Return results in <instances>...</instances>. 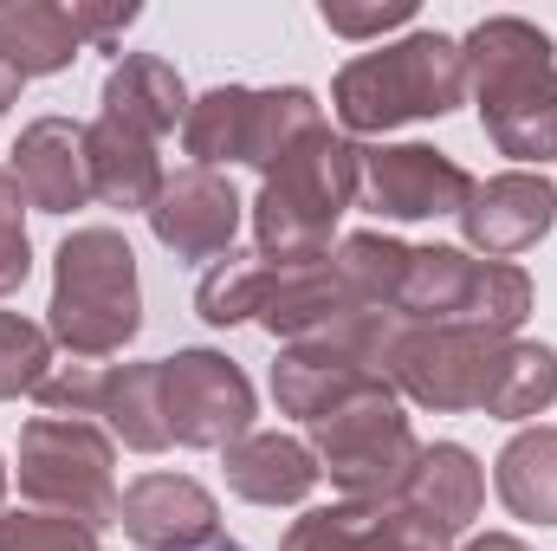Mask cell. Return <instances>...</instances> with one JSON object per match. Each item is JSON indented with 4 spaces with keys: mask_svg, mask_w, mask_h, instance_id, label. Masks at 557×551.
<instances>
[{
    "mask_svg": "<svg viewBox=\"0 0 557 551\" xmlns=\"http://www.w3.org/2000/svg\"><path fill=\"white\" fill-rule=\"evenodd\" d=\"M117 526L143 551H201L221 539V506L188 474H143V480L124 487Z\"/></svg>",
    "mask_w": 557,
    "mask_h": 551,
    "instance_id": "obj_13",
    "label": "cell"
},
{
    "mask_svg": "<svg viewBox=\"0 0 557 551\" xmlns=\"http://www.w3.org/2000/svg\"><path fill=\"white\" fill-rule=\"evenodd\" d=\"M201 551H247V546H234V539H214V546H201Z\"/></svg>",
    "mask_w": 557,
    "mask_h": 551,
    "instance_id": "obj_34",
    "label": "cell"
},
{
    "mask_svg": "<svg viewBox=\"0 0 557 551\" xmlns=\"http://www.w3.org/2000/svg\"><path fill=\"white\" fill-rule=\"evenodd\" d=\"M331 105H337V124L357 137L447 118L467 105V52L447 33H409L396 46L350 59L331 85Z\"/></svg>",
    "mask_w": 557,
    "mask_h": 551,
    "instance_id": "obj_3",
    "label": "cell"
},
{
    "mask_svg": "<svg viewBox=\"0 0 557 551\" xmlns=\"http://www.w3.org/2000/svg\"><path fill=\"white\" fill-rule=\"evenodd\" d=\"M46 331L65 357L98 364L117 357L143 331V285H137V254L117 228H78L65 234V247L52 254V305H46Z\"/></svg>",
    "mask_w": 557,
    "mask_h": 551,
    "instance_id": "obj_4",
    "label": "cell"
},
{
    "mask_svg": "<svg viewBox=\"0 0 557 551\" xmlns=\"http://www.w3.org/2000/svg\"><path fill=\"white\" fill-rule=\"evenodd\" d=\"M46 377H52V331L20 311H0V403L39 396Z\"/></svg>",
    "mask_w": 557,
    "mask_h": 551,
    "instance_id": "obj_26",
    "label": "cell"
},
{
    "mask_svg": "<svg viewBox=\"0 0 557 551\" xmlns=\"http://www.w3.org/2000/svg\"><path fill=\"white\" fill-rule=\"evenodd\" d=\"M480 500H486V474H480V461L460 448V441H434V448H421L416 474H409V487H403V506L428 519L441 539H454V532H467L473 519H480Z\"/></svg>",
    "mask_w": 557,
    "mask_h": 551,
    "instance_id": "obj_18",
    "label": "cell"
},
{
    "mask_svg": "<svg viewBox=\"0 0 557 551\" xmlns=\"http://www.w3.org/2000/svg\"><path fill=\"white\" fill-rule=\"evenodd\" d=\"M493 487L512 519L557 526V428H519L493 461Z\"/></svg>",
    "mask_w": 557,
    "mask_h": 551,
    "instance_id": "obj_23",
    "label": "cell"
},
{
    "mask_svg": "<svg viewBox=\"0 0 557 551\" xmlns=\"http://www.w3.org/2000/svg\"><path fill=\"white\" fill-rule=\"evenodd\" d=\"M467 551H532L525 539H512V532H486V539H473Z\"/></svg>",
    "mask_w": 557,
    "mask_h": 551,
    "instance_id": "obj_32",
    "label": "cell"
},
{
    "mask_svg": "<svg viewBox=\"0 0 557 551\" xmlns=\"http://www.w3.org/2000/svg\"><path fill=\"white\" fill-rule=\"evenodd\" d=\"M98 421L111 441L162 454L169 448V421H162V364H104V390H98Z\"/></svg>",
    "mask_w": 557,
    "mask_h": 551,
    "instance_id": "obj_22",
    "label": "cell"
},
{
    "mask_svg": "<svg viewBox=\"0 0 557 551\" xmlns=\"http://www.w3.org/2000/svg\"><path fill=\"white\" fill-rule=\"evenodd\" d=\"M131 20H137V7H72L78 39H85V46H98V52H104V46H111Z\"/></svg>",
    "mask_w": 557,
    "mask_h": 551,
    "instance_id": "obj_31",
    "label": "cell"
},
{
    "mask_svg": "<svg viewBox=\"0 0 557 551\" xmlns=\"http://www.w3.org/2000/svg\"><path fill=\"white\" fill-rule=\"evenodd\" d=\"M33 273V241H26V195L13 182V169H0V298L20 292Z\"/></svg>",
    "mask_w": 557,
    "mask_h": 551,
    "instance_id": "obj_28",
    "label": "cell"
},
{
    "mask_svg": "<svg viewBox=\"0 0 557 551\" xmlns=\"http://www.w3.org/2000/svg\"><path fill=\"white\" fill-rule=\"evenodd\" d=\"M454 221H460V234H467L473 254L512 260V254H525V247H539V241L552 234L557 188H552L545 169H539V175H532V169H506V175H493V182H473V195H467V208H460Z\"/></svg>",
    "mask_w": 557,
    "mask_h": 551,
    "instance_id": "obj_12",
    "label": "cell"
},
{
    "mask_svg": "<svg viewBox=\"0 0 557 551\" xmlns=\"http://www.w3.org/2000/svg\"><path fill=\"white\" fill-rule=\"evenodd\" d=\"M98 390H104V364H59L46 383H39V403L46 415H72V421H91L98 415Z\"/></svg>",
    "mask_w": 557,
    "mask_h": 551,
    "instance_id": "obj_29",
    "label": "cell"
},
{
    "mask_svg": "<svg viewBox=\"0 0 557 551\" xmlns=\"http://www.w3.org/2000/svg\"><path fill=\"white\" fill-rule=\"evenodd\" d=\"M357 311H370L331 260H298V267H273L267 279V298H260V325L285 338V344H305V338H324V331H337L344 318H357Z\"/></svg>",
    "mask_w": 557,
    "mask_h": 551,
    "instance_id": "obj_16",
    "label": "cell"
},
{
    "mask_svg": "<svg viewBox=\"0 0 557 551\" xmlns=\"http://www.w3.org/2000/svg\"><path fill=\"white\" fill-rule=\"evenodd\" d=\"M162 421L175 448H234L253 428V383L221 351L162 357Z\"/></svg>",
    "mask_w": 557,
    "mask_h": 551,
    "instance_id": "obj_9",
    "label": "cell"
},
{
    "mask_svg": "<svg viewBox=\"0 0 557 551\" xmlns=\"http://www.w3.org/2000/svg\"><path fill=\"white\" fill-rule=\"evenodd\" d=\"M552 403H557V351L552 344H532V338H512L486 415H499V421H532V415H545Z\"/></svg>",
    "mask_w": 557,
    "mask_h": 551,
    "instance_id": "obj_25",
    "label": "cell"
},
{
    "mask_svg": "<svg viewBox=\"0 0 557 551\" xmlns=\"http://www.w3.org/2000/svg\"><path fill=\"white\" fill-rule=\"evenodd\" d=\"M396 338V318L389 311H357L344 318L337 331L324 338H305V344H285L273 364V403L278 415H298V421H331L337 409L363 403V396H383L389 377H383V351Z\"/></svg>",
    "mask_w": 557,
    "mask_h": 551,
    "instance_id": "obj_6",
    "label": "cell"
},
{
    "mask_svg": "<svg viewBox=\"0 0 557 551\" xmlns=\"http://www.w3.org/2000/svg\"><path fill=\"white\" fill-rule=\"evenodd\" d=\"M467 91L480 105V124L499 156L512 162H552L557 156V46L545 26L519 13L480 20L467 39Z\"/></svg>",
    "mask_w": 557,
    "mask_h": 551,
    "instance_id": "obj_1",
    "label": "cell"
},
{
    "mask_svg": "<svg viewBox=\"0 0 557 551\" xmlns=\"http://www.w3.org/2000/svg\"><path fill=\"white\" fill-rule=\"evenodd\" d=\"M278 551H447V539L403 500H344L292 519Z\"/></svg>",
    "mask_w": 557,
    "mask_h": 551,
    "instance_id": "obj_14",
    "label": "cell"
},
{
    "mask_svg": "<svg viewBox=\"0 0 557 551\" xmlns=\"http://www.w3.org/2000/svg\"><path fill=\"white\" fill-rule=\"evenodd\" d=\"M311 454L344 500H403V487L421 461V441L409 415L396 409V390H383V396H363V403L337 409L331 421H318Z\"/></svg>",
    "mask_w": 557,
    "mask_h": 551,
    "instance_id": "obj_8",
    "label": "cell"
},
{
    "mask_svg": "<svg viewBox=\"0 0 557 551\" xmlns=\"http://www.w3.org/2000/svg\"><path fill=\"white\" fill-rule=\"evenodd\" d=\"M20 493L46 513H65L91 532L117 526V441L98 421L33 415L20 428Z\"/></svg>",
    "mask_w": 557,
    "mask_h": 551,
    "instance_id": "obj_5",
    "label": "cell"
},
{
    "mask_svg": "<svg viewBox=\"0 0 557 551\" xmlns=\"http://www.w3.org/2000/svg\"><path fill=\"white\" fill-rule=\"evenodd\" d=\"M0 551H98V532L65 513H0Z\"/></svg>",
    "mask_w": 557,
    "mask_h": 551,
    "instance_id": "obj_27",
    "label": "cell"
},
{
    "mask_svg": "<svg viewBox=\"0 0 557 551\" xmlns=\"http://www.w3.org/2000/svg\"><path fill=\"white\" fill-rule=\"evenodd\" d=\"M240 195L227 175L214 169H175L162 175V195L149 201V234L175 254V260H221L234 254V234H240Z\"/></svg>",
    "mask_w": 557,
    "mask_h": 551,
    "instance_id": "obj_11",
    "label": "cell"
},
{
    "mask_svg": "<svg viewBox=\"0 0 557 551\" xmlns=\"http://www.w3.org/2000/svg\"><path fill=\"white\" fill-rule=\"evenodd\" d=\"M506 344L512 338L480 331V325H403L396 318V338L383 351V377H389V390H403L421 409L467 415L493 403Z\"/></svg>",
    "mask_w": 557,
    "mask_h": 551,
    "instance_id": "obj_7",
    "label": "cell"
},
{
    "mask_svg": "<svg viewBox=\"0 0 557 551\" xmlns=\"http://www.w3.org/2000/svg\"><path fill=\"white\" fill-rule=\"evenodd\" d=\"M20 85H26V78H20V72L7 65V59H0V118H7V105L20 98Z\"/></svg>",
    "mask_w": 557,
    "mask_h": 551,
    "instance_id": "obj_33",
    "label": "cell"
},
{
    "mask_svg": "<svg viewBox=\"0 0 557 551\" xmlns=\"http://www.w3.org/2000/svg\"><path fill=\"white\" fill-rule=\"evenodd\" d=\"M13 182L26 208L39 215H72L91 201V169H85V124L72 118H39L13 143Z\"/></svg>",
    "mask_w": 557,
    "mask_h": 551,
    "instance_id": "obj_15",
    "label": "cell"
},
{
    "mask_svg": "<svg viewBox=\"0 0 557 551\" xmlns=\"http://www.w3.org/2000/svg\"><path fill=\"white\" fill-rule=\"evenodd\" d=\"M363 195V149L344 137L311 131L292 143L267 169L260 201H253V247L273 267H298V260H324L331 228L344 221V208H357Z\"/></svg>",
    "mask_w": 557,
    "mask_h": 551,
    "instance_id": "obj_2",
    "label": "cell"
},
{
    "mask_svg": "<svg viewBox=\"0 0 557 551\" xmlns=\"http://www.w3.org/2000/svg\"><path fill=\"white\" fill-rule=\"evenodd\" d=\"M473 195V175L428 143H376L363 149V201L383 221H441L460 215Z\"/></svg>",
    "mask_w": 557,
    "mask_h": 551,
    "instance_id": "obj_10",
    "label": "cell"
},
{
    "mask_svg": "<svg viewBox=\"0 0 557 551\" xmlns=\"http://www.w3.org/2000/svg\"><path fill=\"white\" fill-rule=\"evenodd\" d=\"M267 279H273V260L253 247V254H221L201 285H195V311L214 325V331H227V325H247V318H260V298H267Z\"/></svg>",
    "mask_w": 557,
    "mask_h": 551,
    "instance_id": "obj_24",
    "label": "cell"
},
{
    "mask_svg": "<svg viewBox=\"0 0 557 551\" xmlns=\"http://www.w3.org/2000/svg\"><path fill=\"white\" fill-rule=\"evenodd\" d=\"M188 85H182V72L169 65V59H156V52H131V59H117L111 65V78H104V118L111 124H124V131H137V137H169V131H182L188 124Z\"/></svg>",
    "mask_w": 557,
    "mask_h": 551,
    "instance_id": "obj_17",
    "label": "cell"
},
{
    "mask_svg": "<svg viewBox=\"0 0 557 551\" xmlns=\"http://www.w3.org/2000/svg\"><path fill=\"white\" fill-rule=\"evenodd\" d=\"M318 13H324V26L344 33V39H376V33H389V26H409V20H416V0H383V7H337V0H324Z\"/></svg>",
    "mask_w": 557,
    "mask_h": 551,
    "instance_id": "obj_30",
    "label": "cell"
},
{
    "mask_svg": "<svg viewBox=\"0 0 557 551\" xmlns=\"http://www.w3.org/2000/svg\"><path fill=\"white\" fill-rule=\"evenodd\" d=\"M324 480L318 454L292 434H240L227 448V487L253 506H298Z\"/></svg>",
    "mask_w": 557,
    "mask_h": 551,
    "instance_id": "obj_20",
    "label": "cell"
},
{
    "mask_svg": "<svg viewBox=\"0 0 557 551\" xmlns=\"http://www.w3.org/2000/svg\"><path fill=\"white\" fill-rule=\"evenodd\" d=\"M85 169H91V201L124 208V215H149V201L162 195V162L156 143L98 118L85 124Z\"/></svg>",
    "mask_w": 557,
    "mask_h": 551,
    "instance_id": "obj_19",
    "label": "cell"
},
{
    "mask_svg": "<svg viewBox=\"0 0 557 551\" xmlns=\"http://www.w3.org/2000/svg\"><path fill=\"white\" fill-rule=\"evenodd\" d=\"M78 52H85V39L72 26V7H52V0H0V59L20 78H52Z\"/></svg>",
    "mask_w": 557,
    "mask_h": 551,
    "instance_id": "obj_21",
    "label": "cell"
},
{
    "mask_svg": "<svg viewBox=\"0 0 557 551\" xmlns=\"http://www.w3.org/2000/svg\"><path fill=\"white\" fill-rule=\"evenodd\" d=\"M0 506H7V461H0Z\"/></svg>",
    "mask_w": 557,
    "mask_h": 551,
    "instance_id": "obj_35",
    "label": "cell"
}]
</instances>
